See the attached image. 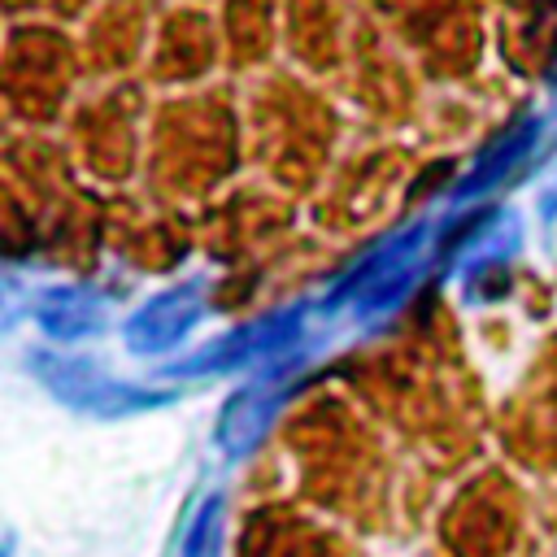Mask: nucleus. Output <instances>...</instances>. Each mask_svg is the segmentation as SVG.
Masks as SVG:
<instances>
[{"label":"nucleus","mask_w":557,"mask_h":557,"mask_svg":"<svg viewBox=\"0 0 557 557\" xmlns=\"http://www.w3.org/2000/svg\"><path fill=\"white\" fill-rule=\"evenodd\" d=\"M426 239H431V222H413V226L387 235L383 244H374V248L331 287L326 305H331V309L352 305L357 318H379V313L396 309V305L409 296V287L418 283Z\"/></svg>","instance_id":"nucleus-1"},{"label":"nucleus","mask_w":557,"mask_h":557,"mask_svg":"<svg viewBox=\"0 0 557 557\" xmlns=\"http://www.w3.org/2000/svg\"><path fill=\"white\" fill-rule=\"evenodd\" d=\"M30 370L39 374V383L70 409L91 413V418H122V413H139V409H157L170 405V392H152L139 383H126L109 370H100L87 357H65V352H35Z\"/></svg>","instance_id":"nucleus-2"},{"label":"nucleus","mask_w":557,"mask_h":557,"mask_svg":"<svg viewBox=\"0 0 557 557\" xmlns=\"http://www.w3.org/2000/svg\"><path fill=\"white\" fill-rule=\"evenodd\" d=\"M300 326H305L300 305H292V309H274V313H261V318H252V322H244V326H235V331L218 335L213 344H205L196 357L174 361L165 374H170V379L226 374V370H239V366H252V361L278 357V352L296 348Z\"/></svg>","instance_id":"nucleus-3"},{"label":"nucleus","mask_w":557,"mask_h":557,"mask_svg":"<svg viewBox=\"0 0 557 557\" xmlns=\"http://www.w3.org/2000/svg\"><path fill=\"white\" fill-rule=\"evenodd\" d=\"M205 318V283L200 278H187L178 287H165L157 292L152 300H144L131 318H126V348L131 352H144V357H157V352H170L174 344L187 339V331Z\"/></svg>","instance_id":"nucleus-4"},{"label":"nucleus","mask_w":557,"mask_h":557,"mask_svg":"<svg viewBox=\"0 0 557 557\" xmlns=\"http://www.w3.org/2000/svg\"><path fill=\"white\" fill-rule=\"evenodd\" d=\"M287 387H292V366L283 361L278 370H270V374L244 383L239 392H231V400L222 405L218 426H213L218 448H222L226 457L252 453V448L261 444V435L270 431V422H274V413H278Z\"/></svg>","instance_id":"nucleus-5"},{"label":"nucleus","mask_w":557,"mask_h":557,"mask_svg":"<svg viewBox=\"0 0 557 557\" xmlns=\"http://www.w3.org/2000/svg\"><path fill=\"white\" fill-rule=\"evenodd\" d=\"M544 135H548V122H540V117H527V122H513L509 131H500V135L479 152V161L457 178L453 200L461 205V200H474V196L492 191L496 183H505L518 165H527V157L544 144Z\"/></svg>","instance_id":"nucleus-6"},{"label":"nucleus","mask_w":557,"mask_h":557,"mask_svg":"<svg viewBox=\"0 0 557 557\" xmlns=\"http://www.w3.org/2000/svg\"><path fill=\"white\" fill-rule=\"evenodd\" d=\"M35 322L52 335V339H83L104 331L109 322V296L91 292V287H48L35 300Z\"/></svg>","instance_id":"nucleus-7"},{"label":"nucleus","mask_w":557,"mask_h":557,"mask_svg":"<svg viewBox=\"0 0 557 557\" xmlns=\"http://www.w3.org/2000/svg\"><path fill=\"white\" fill-rule=\"evenodd\" d=\"M518 244H522V222L509 209H496V213H483L474 226H466L448 244V265L457 274H479V270L505 261Z\"/></svg>","instance_id":"nucleus-8"},{"label":"nucleus","mask_w":557,"mask_h":557,"mask_svg":"<svg viewBox=\"0 0 557 557\" xmlns=\"http://www.w3.org/2000/svg\"><path fill=\"white\" fill-rule=\"evenodd\" d=\"M218 548H222V496H209V500H200V509L187 527L183 557H218Z\"/></svg>","instance_id":"nucleus-9"},{"label":"nucleus","mask_w":557,"mask_h":557,"mask_svg":"<svg viewBox=\"0 0 557 557\" xmlns=\"http://www.w3.org/2000/svg\"><path fill=\"white\" fill-rule=\"evenodd\" d=\"M540 205H544V218H553V213H557V170H553V183H548V191H544V200H540Z\"/></svg>","instance_id":"nucleus-10"},{"label":"nucleus","mask_w":557,"mask_h":557,"mask_svg":"<svg viewBox=\"0 0 557 557\" xmlns=\"http://www.w3.org/2000/svg\"><path fill=\"white\" fill-rule=\"evenodd\" d=\"M553 83H557V74H553Z\"/></svg>","instance_id":"nucleus-11"}]
</instances>
